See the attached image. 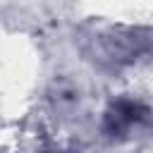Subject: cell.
I'll return each instance as SVG.
<instances>
[{"mask_svg":"<svg viewBox=\"0 0 153 153\" xmlns=\"http://www.w3.org/2000/svg\"><path fill=\"white\" fill-rule=\"evenodd\" d=\"M141 112H143V108H141L139 103L120 100V103H115V108H112L110 115H108V129H110V131H122V129H127L131 122H136V120L141 117Z\"/></svg>","mask_w":153,"mask_h":153,"instance_id":"obj_1","label":"cell"}]
</instances>
